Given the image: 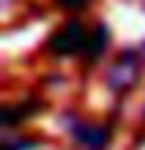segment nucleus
I'll return each mask as SVG.
<instances>
[{"label":"nucleus","mask_w":145,"mask_h":150,"mask_svg":"<svg viewBox=\"0 0 145 150\" xmlns=\"http://www.w3.org/2000/svg\"><path fill=\"white\" fill-rule=\"evenodd\" d=\"M89 33L79 21H71V23H66L64 28H59L51 41H48V48L54 51V54H79V51H87V43H89Z\"/></svg>","instance_id":"obj_1"},{"label":"nucleus","mask_w":145,"mask_h":150,"mask_svg":"<svg viewBox=\"0 0 145 150\" xmlns=\"http://www.w3.org/2000/svg\"><path fill=\"white\" fill-rule=\"evenodd\" d=\"M74 137L87 150H105L110 142V130L102 125H79L74 127Z\"/></svg>","instance_id":"obj_2"},{"label":"nucleus","mask_w":145,"mask_h":150,"mask_svg":"<svg viewBox=\"0 0 145 150\" xmlns=\"http://www.w3.org/2000/svg\"><path fill=\"white\" fill-rule=\"evenodd\" d=\"M135 76H137V64L132 61V54H125L120 61L115 64L110 81H112L115 89H127V87H132Z\"/></svg>","instance_id":"obj_3"},{"label":"nucleus","mask_w":145,"mask_h":150,"mask_svg":"<svg viewBox=\"0 0 145 150\" xmlns=\"http://www.w3.org/2000/svg\"><path fill=\"white\" fill-rule=\"evenodd\" d=\"M81 0H64V8H81Z\"/></svg>","instance_id":"obj_4"}]
</instances>
